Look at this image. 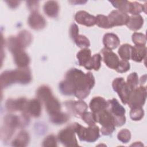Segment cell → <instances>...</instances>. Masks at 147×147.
<instances>
[{"instance_id":"38","label":"cell","mask_w":147,"mask_h":147,"mask_svg":"<svg viewBox=\"0 0 147 147\" xmlns=\"http://www.w3.org/2000/svg\"><path fill=\"white\" fill-rule=\"evenodd\" d=\"M43 146H57V140L55 136L49 135L43 141Z\"/></svg>"},{"instance_id":"22","label":"cell","mask_w":147,"mask_h":147,"mask_svg":"<svg viewBox=\"0 0 147 147\" xmlns=\"http://www.w3.org/2000/svg\"><path fill=\"white\" fill-rule=\"evenodd\" d=\"M17 41L21 49H24L29 46L32 40V36L27 30L21 31L17 36H16Z\"/></svg>"},{"instance_id":"5","label":"cell","mask_w":147,"mask_h":147,"mask_svg":"<svg viewBox=\"0 0 147 147\" xmlns=\"http://www.w3.org/2000/svg\"><path fill=\"white\" fill-rule=\"evenodd\" d=\"M95 122L102 125L100 131L103 135L111 134L115 130L114 118L109 110L105 109L96 113H93Z\"/></svg>"},{"instance_id":"3","label":"cell","mask_w":147,"mask_h":147,"mask_svg":"<svg viewBox=\"0 0 147 147\" xmlns=\"http://www.w3.org/2000/svg\"><path fill=\"white\" fill-rule=\"evenodd\" d=\"M27 125V119L23 114L20 117L13 114L6 115L1 130L2 140L5 141L10 140L17 128L24 127Z\"/></svg>"},{"instance_id":"39","label":"cell","mask_w":147,"mask_h":147,"mask_svg":"<svg viewBox=\"0 0 147 147\" xmlns=\"http://www.w3.org/2000/svg\"><path fill=\"white\" fill-rule=\"evenodd\" d=\"M130 68V63L127 60H122L119 61V64L115 69L118 72L123 73L127 71Z\"/></svg>"},{"instance_id":"32","label":"cell","mask_w":147,"mask_h":147,"mask_svg":"<svg viewBox=\"0 0 147 147\" xmlns=\"http://www.w3.org/2000/svg\"><path fill=\"white\" fill-rule=\"evenodd\" d=\"M144 115V110L142 107L131 108L130 112V116L132 120L139 121L141 120Z\"/></svg>"},{"instance_id":"11","label":"cell","mask_w":147,"mask_h":147,"mask_svg":"<svg viewBox=\"0 0 147 147\" xmlns=\"http://www.w3.org/2000/svg\"><path fill=\"white\" fill-rule=\"evenodd\" d=\"M101 53L103 56V60L106 65L111 69H116L120 61L117 55L111 49L106 48L102 49Z\"/></svg>"},{"instance_id":"12","label":"cell","mask_w":147,"mask_h":147,"mask_svg":"<svg viewBox=\"0 0 147 147\" xmlns=\"http://www.w3.org/2000/svg\"><path fill=\"white\" fill-rule=\"evenodd\" d=\"M68 110L77 117H81L88 109L87 105L83 100L68 101L65 103Z\"/></svg>"},{"instance_id":"42","label":"cell","mask_w":147,"mask_h":147,"mask_svg":"<svg viewBox=\"0 0 147 147\" xmlns=\"http://www.w3.org/2000/svg\"><path fill=\"white\" fill-rule=\"evenodd\" d=\"M28 7L30 10L32 11V12L34 11H37V9L38 7V2L36 1H30L28 2Z\"/></svg>"},{"instance_id":"14","label":"cell","mask_w":147,"mask_h":147,"mask_svg":"<svg viewBox=\"0 0 147 147\" xmlns=\"http://www.w3.org/2000/svg\"><path fill=\"white\" fill-rule=\"evenodd\" d=\"M24 113L33 117H39L41 113V102L36 99L28 100Z\"/></svg>"},{"instance_id":"1","label":"cell","mask_w":147,"mask_h":147,"mask_svg":"<svg viewBox=\"0 0 147 147\" xmlns=\"http://www.w3.org/2000/svg\"><path fill=\"white\" fill-rule=\"evenodd\" d=\"M95 79L90 72L84 74L76 68L69 69L65 78L59 84L61 92L66 95H74L79 99H84L94 86Z\"/></svg>"},{"instance_id":"25","label":"cell","mask_w":147,"mask_h":147,"mask_svg":"<svg viewBox=\"0 0 147 147\" xmlns=\"http://www.w3.org/2000/svg\"><path fill=\"white\" fill-rule=\"evenodd\" d=\"M144 24V19L140 14L129 17L126 24L127 26L132 30H138L141 29Z\"/></svg>"},{"instance_id":"29","label":"cell","mask_w":147,"mask_h":147,"mask_svg":"<svg viewBox=\"0 0 147 147\" xmlns=\"http://www.w3.org/2000/svg\"><path fill=\"white\" fill-rule=\"evenodd\" d=\"M132 46L130 44H125L121 45L118 49V53L122 60H128L131 59Z\"/></svg>"},{"instance_id":"6","label":"cell","mask_w":147,"mask_h":147,"mask_svg":"<svg viewBox=\"0 0 147 147\" xmlns=\"http://www.w3.org/2000/svg\"><path fill=\"white\" fill-rule=\"evenodd\" d=\"M108 103L109 106H110L109 111L114 118L115 126H122L126 122V117L125 116V108L121 106L118 101L115 98L109 100Z\"/></svg>"},{"instance_id":"18","label":"cell","mask_w":147,"mask_h":147,"mask_svg":"<svg viewBox=\"0 0 147 147\" xmlns=\"http://www.w3.org/2000/svg\"><path fill=\"white\" fill-rule=\"evenodd\" d=\"M108 107V101H106L101 96H95L93 98L90 103V107L92 113H96L107 109Z\"/></svg>"},{"instance_id":"16","label":"cell","mask_w":147,"mask_h":147,"mask_svg":"<svg viewBox=\"0 0 147 147\" xmlns=\"http://www.w3.org/2000/svg\"><path fill=\"white\" fill-rule=\"evenodd\" d=\"M28 24L34 30L42 29L46 25L44 18L37 11L32 12L28 18Z\"/></svg>"},{"instance_id":"4","label":"cell","mask_w":147,"mask_h":147,"mask_svg":"<svg viewBox=\"0 0 147 147\" xmlns=\"http://www.w3.org/2000/svg\"><path fill=\"white\" fill-rule=\"evenodd\" d=\"M71 125L80 141L93 142L100 136L99 128L95 125H90L88 127H84L78 123H75Z\"/></svg>"},{"instance_id":"30","label":"cell","mask_w":147,"mask_h":147,"mask_svg":"<svg viewBox=\"0 0 147 147\" xmlns=\"http://www.w3.org/2000/svg\"><path fill=\"white\" fill-rule=\"evenodd\" d=\"M69 119V116L65 113H61V111L50 116V121L55 124L61 125L66 122Z\"/></svg>"},{"instance_id":"26","label":"cell","mask_w":147,"mask_h":147,"mask_svg":"<svg viewBox=\"0 0 147 147\" xmlns=\"http://www.w3.org/2000/svg\"><path fill=\"white\" fill-rule=\"evenodd\" d=\"M91 53L90 49L88 48H83L78 52L76 57L78 60L79 64L84 67L91 58Z\"/></svg>"},{"instance_id":"36","label":"cell","mask_w":147,"mask_h":147,"mask_svg":"<svg viewBox=\"0 0 147 147\" xmlns=\"http://www.w3.org/2000/svg\"><path fill=\"white\" fill-rule=\"evenodd\" d=\"M118 139L123 143H127L131 138L130 131L126 129H123L119 131L117 135Z\"/></svg>"},{"instance_id":"28","label":"cell","mask_w":147,"mask_h":147,"mask_svg":"<svg viewBox=\"0 0 147 147\" xmlns=\"http://www.w3.org/2000/svg\"><path fill=\"white\" fill-rule=\"evenodd\" d=\"M113 6L118 9V10L123 13H130L131 10V2L127 1H118L110 2Z\"/></svg>"},{"instance_id":"8","label":"cell","mask_w":147,"mask_h":147,"mask_svg":"<svg viewBox=\"0 0 147 147\" xmlns=\"http://www.w3.org/2000/svg\"><path fill=\"white\" fill-rule=\"evenodd\" d=\"M113 90L117 92L123 104H127L129 96L131 90L127 85V83L122 78H117L115 79L112 83Z\"/></svg>"},{"instance_id":"9","label":"cell","mask_w":147,"mask_h":147,"mask_svg":"<svg viewBox=\"0 0 147 147\" xmlns=\"http://www.w3.org/2000/svg\"><path fill=\"white\" fill-rule=\"evenodd\" d=\"M75 132L70 125L63 130L58 134V140L65 146H79L75 137Z\"/></svg>"},{"instance_id":"19","label":"cell","mask_w":147,"mask_h":147,"mask_svg":"<svg viewBox=\"0 0 147 147\" xmlns=\"http://www.w3.org/2000/svg\"><path fill=\"white\" fill-rule=\"evenodd\" d=\"M13 54L14 60L16 64L20 68H25L30 63V58L28 55L23 49L19 50Z\"/></svg>"},{"instance_id":"2","label":"cell","mask_w":147,"mask_h":147,"mask_svg":"<svg viewBox=\"0 0 147 147\" xmlns=\"http://www.w3.org/2000/svg\"><path fill=\"white\" fill-rule=\"evenodd\" d=\"M31 79V72L27 67L20 68L14 71H6L1 75V87H6L14 83L27 84Z\"/></svg>"},{"instance_id":"37","label":"cell","mask_w":147,"mask_h":147,"mask_svg":"<svg viewBox=\"0 0 147 147\" xmlns=\"http://www.w3.org/2000/svg\"><path fill=\"white\" fill-rule=\"evenodd\" d=\"M82 119L89 126L95 125V120L93 113L90 112H85L82 116Z\"/></svg>"},{"instance_id":"21","label":"cell","mask_w":147,"mask_h":147,"mask_svg":"<svg viewBox=\"0 0 147 147\" xmlns=\"http://www.w3.org/2000/svg\"><path fill=\"white\" fill-rule=\"evenodd\" d=\"M146 48L145 45H135L132 47L131 59L136 61L141 62L146 57Z\"/></svg>"},{"instance_id":"34","label":"cell","mask_w":147,"mask_h":147,"mask_svg":"<svg viewBox=\"0 0 147 147\" xmlns=\"http://www.w3.org/2000/svg\"><path fill=\"white\" fill-rule=\"evenodd\" d=\"M78 47L80 48H87L90 45L89 40L83 35H78L76 38L74 40Z\"/></svg>"},{"instance_id":"15","label":"cell","mask_w":147,"mask_h":147,"mask_svg":"<svg viewBox=\"0 0 147 147\" xmlns=\"http://www.w3.org/2000/svg\"><path fill=\"white\" fill-rule=\"evenodd\" d=\"M42 102L44 103L46 110L50 116L60 112V103L52 94L47 97Z\"/></svg>"},{"instance_id":"27","label":"cell","mask_w":147,"mask_h":147,"mask_svg":"<svg viewBox=\"0 0 147 147\" xmlns=\"http://www.w3.org/2000/svg\"><path fill=\"white\" fill-rule=\"evenodd\" d=\"M102 56L100 54H95L92 57H91L90 60L88 63L84 66L85 68L87 69H94L98 71L101 65Z\"/></svg>"},{"instance_id":"24","label":"cell","mask_w":147,"mask_h":147,"mask_svg":"<svg viewBox=\"0 0 147 147\" xmlns=\"http://www.w3.org/2000/svg\"><path fill=\"white\" fill-rule=\"evenodd\" d=\"M29 140L28 133L24 130H22L13 140L11 145L14 146H26L28 145Z\"/></svg>"},{"instance_id":"7","label":"cell","mask_w":147,"mask_h":147,"mask_svg":"<svg viewBox=\"0 0 147 147\" xmlns=\"http://www.w3.org/2000/svg\"><path fill=\"white\" fill-rule=\"evenodd\" d=\"M146 98V88L140 86L134 88L129 96L127 104L131 108L142 107L144 105Z\"/></svg>"},{"instance_id":"40","label":"cell","mask_w":147,"mask_h":147,"mask_svg":"<svg viewBox=\"0 0 147 147\" xmlns=\"http://www.w3.org/2000/svg\"><path fill=\"white\" fill-rule=\"evenodd\" d=\"M144 10L145 9L144 8L143 5H142L141 4L136 2H131V10L130 13H131L133 16L138 15Z\"/></svg>"},{"instance_id":"33","label":"cell","mask_w":147,"mask_h":147,"mask_svg":"<svg viewBox=\"0 0 147 147\" xmlns=\"http://www.w3.org/2000/svg\"><path fill=\"white\" fill-rule=\"evenodd\" d=\"M132 40L135 45H145L146 41V38L144 34L135 32L132 35Z\"/></svg>"},{"instance_id":"17","label":"cell","mask_w":147,"mask_h":147,"mask_svg":"<svg viewBox=\"0 0 147 147\" xmlns=\"http://www.w3.org/2000/svg\"><path fill=\"white\" fill-rule=\"evenodd\" d=\"M75 19L78 24L86 26H92L96 23V17L85 11L77 12Z\"/></svg>"},{"instance_id":"41","label":"cell","mask_w":147,"mask_h":147,"mask_svg":"<svg viewBox=\"0 0 147 147\" xmlns=\"http://www.w3.org/2000/svg\"><path fill=\"white\" fill-rule=\"evenodd\" d=\"M69 34L73 41L79 35V28L76 24H73L71 25L70 27V30H69Z\"/></svg>"},{"instance_id":"35","label":"cell","mask_w":147,"mask_h":147,"mask_svg":"<svg viewBox=\"0 0 147 147\" xmlns=\"http://www.w3.org/2000/svg\"><path fill=\"white\" fill-rule=\"evenodd\" d=\"M126 83L131 90L136 88L138 84V77L137 73L133 72L128 75Z\"/></svg>"},{"instance_id":"23","label":"cell","mask_w":147,"mask_h":147,"mask_svg":"<svg viewBox=\"0 0 147 147\" xmlns=\"http://www.w3.org/2000/svg\"><path fill=\"white\" fill-rule=\"evenodd\" d=\"M44 11L48 17L56 18L59 14V6L56 1H49L44 5Z\"/></svg>"},{"instance_id":"20","label":"cell","mask_w":147,"mask_h":147,"mask_svg":"<svg viewBox=\"0 0 147 147\" xmlns=\"http://www.w3.org/2000/svg\"><path fill=\"white\" fill-rule=\"evenodd\" d=\"M103 42L105 48L111 50L119 46L120 40L116 34L110 33L105 34L103 38Z\"/></svg>"},{"instance_id":"10","label":"cell","mask_w":147,"mask_h":147,"mask_svg":"<svg viewBox=\"0 0 147 147\" xmlns=\"http://www.w3.org/2000/svg\"><path fill=\"white\" fill-rule=\"evenodd\" d=\"M107 17L111 28L115 26L126 25L129 18V16L126 13L118 10L112 11Z\"/></svg>"},{"instance_id":"31","label":"cell","mask_w":147,"mask_h":147,"mask_svg":"<svg viewBox=\"0 0 147 147\" xmlns=\"http://www.w3.org/2000/svg\"><path fill=\"white\" fill-rule=\"evenodd\" d=\"M99 27L105 28V29H109L111 28L110 24L109 21V19L107 16H105L104 15L99 14L96 17V23Z\"/></svg>"},{"instance_id":"13","label":"cell","mask_w":147,"mask_h":147,"mask_svg":"<svg viewBox=\"0 0 147 147\" xmlns=\"http://www.w3.org/2000/svg\"><path fill=\"white\" fill-rule=\"evenodd\" d=\"M28 100L25 98L18 99H9L5 104L6 109L9 111H20L24 112Z\"/></svg>"}]
</instances>
